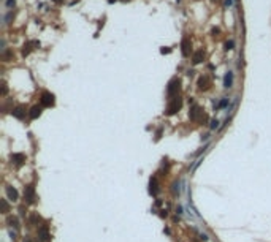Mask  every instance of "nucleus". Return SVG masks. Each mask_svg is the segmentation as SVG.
Segmentation results:
<instances>
[{"instance_id":"obj_1","label":"nucleus","mask_w":271,"mask_h":242,"mask_svg":"<svg viewBox=\"0 0 271 242\" xmlns=\"http://www.w3.org/2000/svg\"><path fill=\"white\" fill-rule=\"evenodd\" d=\"M181 108V100H179V97L178 98H171V101L168 103V106H167V114H175L178 109Z\"/></svg>"},{"instance_id":"obj_2","label":"nucleus","mask_w":271,"mask_h":242,"mask_svg":"<svg viewBox=\"0 0 271 242\" xmlns=\"http://www.w3.org/2000/svg\"><path fill=\"white\" fill-rule=\"evenodd\" d=\"M24 198L29 204H32V203L35 201V187L33 185H27V187L24 188Z\"/></svg>"},{"instance_id":"obj_3","label":"nucleus","mask_w":271,"mask_h":242,"mask_svg":"<svg viewBox=\"0 0 271 242\" xmlns=\"http://www.w3.org/2000/svg\"><path fill=\"white\" fill-rule=\"evenodd\" d=\"M5 191H7V196H8V199L10 201H17V198H19V195H17V191H16V188H13V187H5Z\"/></svg>"},{"instance_id":"obj_4","label":"nucleus","mask_w":271,"mask_h":242,"mask_svg":"<svg viewBox=\"0 0 271 242\" xmlns=\"http://www.w3.org/2000/svg\"><path fill=\"white\" fill-rule=\"evenodd\" d=\"M179 84H181V82H179V79H173V81L170 82V85H168V95H170V97H173V95H175V93L179 90Z\"/></svg>"},{"instance_id":"obj_5","label":"nucleus","mask_w":271,"mask_h":242,"mask_svg":"<svg viewBox=\"0 0 271 242\" xmlns=\"http://www.w3.org/2000/svg\"><path fill=\"white\" fill-rule=\"evenodd\" d=\"M52 103H54V95H51L48 92H45L41 95V105L43 106H51Z\"/></svg>"},{"instance_id":"obj_6","label":"nucleus","mask_w":271,"mask_h":242,"mask_svg":"<svg viewBox=\"0 0 271 242\" xmlns=\"http://www.w3.org/2000/svg\"><path fill=\"white\" fill-rule=\"evenodd\" d=\"M209 84H211V81H209V78H208V76H201V78L198 79V87H200V90H206L208 87H209Z\"/></svg>"},{"instance_id":"obj_7","label":"nucleus","mask_w":271,"mask_h":242,"mask_svg":"<svg viewBox=\"0 0 271 242\" xmlns=\"http://www.w3.org/2000/svg\"><path fill=\"white\" fill-rule=\"evenodd\" d=\"M38 236H40V239H41L43 242H46V241H49V239H51V236H49L48 228H46V226H41V228L38 229Z\"/></svg>"},{"instance_id":"obj_8","label":"nucleus","mask_w":271,"mask_h":242,"mask_svg":"<svg viewBox=\"0 0 271 242\" xmlns=\"http://www.w3.org/2000/svg\"><path fill=\"white\" fill-rule=\"evenodd\" d=\"M232 85H233V73H232V71H227L225 78H223V87L230 89Z\"/></svg>"},{"instance_id":"obj_9","label":"nucleus","mask_w":271,"mask_h":242,"mask_svg":"<svg viewBox=\"0 0 271 242\" xmlns=\"http://www.w3.org/2000/svg\"><path fill=\"white\" fill-rule=\"evenodd\" d=\"M40 114H41V106H33V108L30 109V113H29V117H30V119H37Z\"/></svg>"},{"instance_id":"obj_10","label":"nucleus","mask_w":271,"mask_h":242,"mask_svg":"<svg viewBox=\"0 0 271 242\" xmlns=\"http://www.w3.org/2000/svg\"><path fill=\"white\" fill-rule=\"evenodd\" d=\"M203 57H205V52H203V51H197L195 54H193V63H195V65L201 63Z\"/></svg>"},{"instance_id":"obj_11","label":"nucleus","mask_w":271,"mask_h":242,"mask_svg":"<svg viewBox=\"0 0 271 242\" xmlns=\"http://www.w3.org/2000/svg\"><path fill=\"white\" fill-rule=\"evenodd\" d=\"M189 48H190V41L187 40V38H184V40H182V54H184L185 57L189 55Z\"/></svg>"},{"instance_id":"obj_12","label":"nucleus","mask_w":271,"mask_h":242,"mask_svg":"<svg viewBox=\"0 0 271 242\" xmlns=\"http://www.w3.org/2000/svg\"><path fill=\"white\" fill-rule=\"evenodd\" d=\"M11 160L19 166V165L24 161V155H22V153H13V155H11Z\"/></svg>"},{"instance_id":"obj_13","label":"nucleus","mask_w":271,"mask_h":242,"mask_svg":"<svg viewBox=\"0 0 271 242\" xmlns=\"http://www.w3.org/2000/svg\"><path fill=\"white\" fill-rule=\"evenodd\" d=\"M24 109L21 108V106H17V108H14V111H13V116L16 117V119H24Z\"/></svg>"},{"instance_id":"obj_14","label":"nucleus","mask_w":271,"mask_h":242,"mask_svg":"<svg viewBox=\"0 0 271 242\" xmlns=\"http://www.w3.org/2000/svg\"><path fill=\"white\" fill-rule=\"evenodd\" d=\"M0 204H2V209H3V214H8V212H10V206H8L7 199H0Z\"/></svg>"},{"instance_id":"obj_15","label":"nucleus","mask_w":271,"mask_h":242,"mask_svg":"<svg viewBox=\"0 0 271 242\" xmlns=\"http://www.w3.org/2000/svg\"><path fill=\"white\" fill-rule=\"evenodd\" d=\"M198 114H200V109L195 106V108L192 109V113H190V119H192V120H197V119H198Z\"/></svg>"},{"instance_id":"obj_16","label":"nucleus","mask_w":271,"mask_h":242,"mask_svg":"<svg viewBox=\"0 0 271 242\" xmlns=\"http://www.w3.org/2000/svg\"><path fill=\"white\" fill-rule=\"evenodd\" d=\"M227 105H228V98H222V100H220V103H217L214 108H216V109H220V108H225Z\"/></svg>"},{"instance_id":"obj_17","label":"nucleus","mask_w":271,"mask_h":242,"mask_svg":"<svg viewBox=\"0 0 271 242\" xmlns=\"http://www.w3.org/2000/svg\"><path fill=\"white\" fill-rule=\"evenodd\" d=\"M8 223H10V226H14L16 229H19V222H17V218H8Z\"/></svg>"},{"instance_id":"obj_18","label":"nucleus","mask_w":271,"mask_h":242,"mask_svg":"<svg viewBox=\"0 0 271 242\" xmlns=\"http://www.w3.org/2000/svg\"><path fill=\"white\" fill-rule=\"evenodd\" d=\"M32 45H33V41H30V43H27V45L24 46V49H22V54H24V55H27L29 52H30V46H32Z\"/></svg>"},{"instance_id":"obj_19","label":"nucleus","mask_w":271,"mask_h":242,"mask_svg":"<svg viewBox=\"0 0 271 242\" xmlns=\"http://www.w3.org/2000/svg\"><path fill=\"white\" fill-rule=\"evenodd\" d=\"M233 46H235V41L233 40H230V41H227V43H225V49H227V51L233 49Z\"/></svg>"},{"instance_id":"obj_20","label":"nucleus","mask_w":271,"mask_h":242,"mask_svg":"<svg viewBox=\"0 0 271 242\" xmlns=\"http://www.w3.org/2000/svg\"><path fill=\"white\" fill-rule=\"evenodd\" d=\"M217 127H219V120H217V119L211 120V130H216Z\"/></svg>"},{"instance_id":"obj_21","label":"nucleus","mask_w":271,"mask_h":242,"mask_svg":"<svg viewBox=\"0 0 271 242\" xmlns=\"http://www.w3.org/2000/svg\"><path fill=\"white\" fill-rule=\"evenodd\" d=\"M173 191H175V195L179 193V184H178V182H175V184H173Z\"/></svg>"},{"instance_id":"obj_22","label":"nucleus","mask_w":271,"mask_h":242,"mask_svg":"<svg viewBox=\"0 0 271 242\" xmlns=\"http://www.w3.org/2000/svg\"><path fill=\"white\" fill-rule=\"evenodd\" d=\"M7 7H8V8L14 7V0H7Z\"/></svg>"},{"instance_id":"obj_23","label":"nucleus","mask_w":271,"mask_h":242,"mask_svg":"<svg viewBox=\"0 0 271 242\" xmlns=\"http://www.w3.org/2000/svg\"><path fill=\"white\" fill-rule=\"evenodd\" d=\"M11 17H13V13H8V14H7V17H5V21H7V22H10Z\"/></svg>"},{"instance_id":"obj_24","label":"nucleus","mask_w":271,"mask_h":242,"mask_svg":"<svg viewBox=\"0 0 271 242\" xmlns=\"http://www.w3.org/2000/svg\"><path fill=\"white\" fill-rule=\"evenodd\" d=\"M176 214L178 215H182V207L179 206V207H176Z\"/></svg>"},{"instance_id":"obj_25","label":"nucleus","mask_w":271,"mask_h":242,"mask_svg":"<svg viewBox=\"0 0 271 242\" xmlns=\"http://www.w3.org/2000/svg\"><path fill=\"white\" fill-rule=\"evenodd\" d=\"M170 51H171V49H165V48H162V49H160V52H162V54H168Z\"/></svg>"},{"instance_id":"obj_26","label":"nucleus","mask_w":271,"mask_h":242,"mask_svg":"<svg viewBox=\"0 0 271 242\" xmlns=\"http://www.w3.org/2000/svg\"><path fill=\"white\" fill-rule=\"evenodd\" d=\"M232 3H233V0H225V7H232Z\"/></svg>"},{"instance_id":"obj_27","label":"nucleus","mask_w":271,"mask_h":242,"mask_svg":"<svg viewBox=\"0 0 271 242\" xmlns=\"http://www.w3.org/2000/svg\"><path fill=\"white\" fill-rule=\"evenodd\" d=\"M10 236H11V239H16V233L13 229H10Z\"/></svg>"},{"instance_id":"obj_28","label":"nucleus","mask_w":271,"mask_h":242,"mask_svg":"<svg viewBox=\"0 0 271 242\" xmlns=\"http://www.w3.org/2000/svg\"><path fill=\"white\" fill-rule=\"evenodd\" d=\"M5 93H7V85L3 84V87H2V95H5Z\"/></svg>"},{"instance_id":"obj_29","label":"nucleus","mask_w":271,"mask_h":242,"mask_svg":"<svg viewBox=\"0 0 271 242\" xmlns=\"http://www.w3.org/2000/svg\"><path fill=\"white\" fill-rule=\"evenodd\" d=\"M200 237H201L203 241H208V236H206V234H200Z\"/></svg>"},{"instance_id":"obj_30","label":"nucleus","mask_w":271,"mask_h":242,"mask_svg":"<svg viewBox=\"0 0 271 242\" xmlns=\"http://www.w3.org/2000/svg\"><path fill=\"white\" fill-rule=\"evenodd\" d=\"M22 242H32V241H30V237H24V241H22Z\"/></svg>"}]
</instances>
